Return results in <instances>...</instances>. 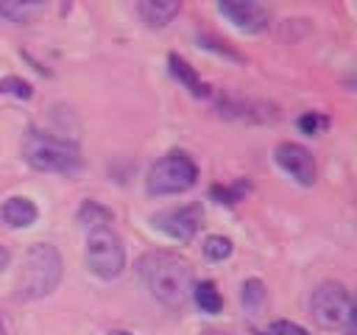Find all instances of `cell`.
<instances>
[{
	"label": "cell",
	"mask_w": 357,
	"mask_h": 335,
	"mask_svg": "<svg viewBox=\"0 0 357 335\" xmlns=\"http://www.w3.org/2000/svg\"><path fill=\"white\" fill-rule=\"evenodd\" d=\"M137 274L145 290L167 310H181L192 293V268L170 251H145L137 260Z\"/></svg>",
	"instance_id": "obj_1"
},
{
	"label": "cell",
	"mask_w": 357,
	"mask_h": 335,
	"mask_svg": "<svg viewBox=\"0 0 357 335\" xmlns=\"http://www.w3.org/2000/svg\"><path fill=\"white\" fill-rule=\"evenodd\" d=\"M61 254L56 246L50 243H33L25 257H22V268L17 274V299L22 302H36L50 296L59 282H61Z\"/></svg>",
	"instance_id": "obj_2"
},
{
	"label": "cell",
	"mask_w": 357,
	"mask_h": 335,
	"mask_svg": "<svg viewBox=\"0 0 357 335\" xmlns=\"http://www.w3.org/2000/svg\"><path fill=\"white\" fill-rule=\"evenodd\" d=\"M22 159L39 173H73L81 165V151L61 137L28 131L22 140Z\"/></svg>",
	"instance_id": "obj_3"
},
{
	"label": "cell",
	"mask_w": 357,
	"mask_h": 335,
	"mask_svg": "<svg viewBox=\"0 0 357 335\" xmlns=\"http://www.w3.org/2000/svg\"><path fill=\"white\" fill-rule=\"evenodd\" d=\"M198 181V165L184 151H170L162 159H156L148 170L145 187L151 195H178L195 187Z\"/></svg>",
	"instance_id": "obj_4"
},
{
	"label": "cell",
	"mask_w": 357,
	"mask_h": 335,
	"mask_svg": "<svg viewBox=\"0 0 357 335\" xmlns=\"http://www.w3.org/2000/svg\"><path fill=\"white\" fill-rule=\"evenodd\" d=\"M86 271L103 282H112L126 268V246L120 234L112 226L86 232V248H84Z\"/></svg>",
	"instance_id": "obj_5"
},
{
	"label": "cell",
	"mask_w": 357,
	"mask_h": 335,
	"mask_svg": "<svg viewBox=\"0 0 357 335\" xmlns=\"http://www.w3.org/2000/svg\"><path fill=\"white\" fill-rule=\"evenodd\" d=\"M310 315L324 329L351 327V318H354L351 293L340 282H321L310 296Z\"/></svg>",
	"instance_id": "obj_6"
},
{
	"label": "cell",
	"mask_w": 357,
	"mask_h": 335,
	"mask_svg": "<svg viewBox=\"0 0 357 335\" xmlns=\"http://www.w3.org/2000/svg\"><path fill=\"white\" fill-rule=\"evenodd\" d=\"M201 207L198 204H187V207H170V209H159L151 215V226L156 232H162L165 237L170 240H178V243H187L195 237L198 226H201Z\"/></svg>",
	"instance_id": "obj_7"
},
{
	"label": "cell",
	"mask_w": 357,
	"mask_h": 335,
	"mask_svg": "<svg viewBox=\"0 0 357 335\" xmlns=\"http://www.w3.org/2000/svg\"><path fill=\"white\" fill-rule=\"evenodd\" d=\"M273 159H276V165H279L293 181H298L301 187H312V184H315L318 168H315L312 154H310L304 145H298V142H279L276 151H273Z\"/></svg>",
	"instance_id": "obj_8"
},
{
	"label": "cell",
	"mask_w": 357,
	"mask_h": 335,
	"mask_svg": "<svg viewBox=\"0 0 357 335\" xmlns=\"http://www.w3.org/2000/svg\"><path fill=\"white\" fill-rule=\"evenodd\" d=\"M218 14L226 17L229 25L243 34H262L271 25L268 8L259 3H251V0H223V3H218Z\"/></svg>",
	"instance_id": "obj_9"
},
{
	"label": "cell",
	"mask_w": 357,
	"mask_h": 335,
	"mask_svg": "<svg viewBox=\"0 0 357 335\" xmlns=\"http://www.w3.org/2000/svg\"><path fill=\"white\" fill-rule=\"evenodd\" d=\"M137 14L142 17L148 28H165L178 14V3L176 0H139Z\"/></svg>",
	"instance_id": "obj_10"
},
{
	"label": "cell",
	"mask_w": 357,
	"mask_h": 335,
	"mask_svg": "<svg viewBox=\"0 0 357 335\" xmlns=\"http://www.w3.org/2000/svg\"><path fill=\"white\" fill-rule=\"evenodd\" d=\"M0 215H3V221H6L11 229H25V226H31V223L36 221L39 209H36V204H33L31 198L14 195V198H8V201L3 204Z\"/></svg>",
	"instance_id": "obj_11"
},
{
	"label": "cell",
	"mask_w": 357,
	"mask_h": 335,
	"mask_svg": "<svg viewBox=\"0 0 357 335\" xmlns=\"http://www.w3.org/2000/svg\"><path fill=\"white\" fill-rule=\"evenodd\" d=\"M75 218H78L81 226H86V232H92V229H103V226L112 223V212H109L106 207H100L98 201H84Z\"/></svg>",
	"instance_id": "obj_12"
},
{
	"label": "cell",
	"mask_w": 357,
	"mask_h": 335,
	"mask_svg": "<svg viewBox=\"0 0 357 335\" xmlns=\"http://www.w3.org/2000/svg\"><path fill=\"white\" fill-rule=\"evenodd\" d=\"M167 61H170V73H173V75H176V78H178V81H181V84H184V87H187V89H190L195 98L206 95V87L201 84V78L195 75V70H192V67H190L184 59H178V56L173 53Z\"/></svg>",
	"instance_id": "obj_13"
},
{
	"label": "cell",
	"mask_w": 357,
	"mask_h": 335,
	"mask_svg": "<svg viewBox=\"0 0 357 335\" xmlns=\"http://www.w3.org/2000/svg\"><path fill=\"white\" fill-rule=\"evenodd\" d=\"M192 299H195L198 310L206 313V315H218L220 307H223V299H220V293L215 290L212 282H198V285H192Z\"/></svg>",
	"instance_id": "obj_14"
},
{
	"label": "cell",
	"mask_w": 357,
	"mask_h": 335,
	"mask_svg": "<svg viewBox=\"0 0 357 335\" xmlns=\"http://www.w3.org/2000/svg\"><path fill=\"white\" fill-rule=\"evenodd\" d=\"M42 11H45V3H20V0L0 3V17H6L11 22H31Z\"/></svg>",
	"instance_id": "obj_15"
},
{
	"label": "cell",
	"mask_w": 357,
	"mask_h": 335,
	"mask_svg": "<svg viewBox=\"0 0 357 335\" xmlns=\"http://www.w3.org/2000/svg\"><path fill=\"white\" fill-rule=\"evenodd\" d=\"M204 257L206 260H212V262H223V260H229L231 257V240L229 237H223V234H209L206 240H204Z\"/></svg>",
	"instance_id": "obj_16"
},
{
	"label": "cell",
	"mask_w": 357,
	"mask_h": 335,
	"mask_svg": "<svg viewBox=\"0 0 357 335\" xmlns=\"http://www.w3.org/2000/svg\"><path fill=\"white\" fill-rule=\"evenodd\" d=\"M240 299H243V304H245L248 313H259L262 304H265V285L259 279H245Z\"/></svg>",
	"instance_id": "obj_17"
},
{
	"label": "cell",
	"mask_w": 357,
	"mask_h": 335,
	"mask_svg": "<svg viewBox=\"0 0 357 335\" xmlns=\"http://www.w3.org/2000/svg\"><path fill=\"white\" fill-rule=\"evenodd\" d=\"M0 95H14V98H31V84L17 78V75H6L0 78Z\"/></svg>",
	"instance_id": "obj_18"
},
{
	"label": "cell",
	"mask_w": 357,
	"mask_h": 335,
	"mask_svg": "<svg viewBox=\"0 0 357 335\" xmlns=\"http://www.w3.org/2000/svg\"><path fill=\"white\" fill-rule=\"evenodd\" d=\"M326 126H329V120H326L324 114H318V112H307V114L298 117V128H301L304 134H318V131H324Z\"/></svg>",
	"instance_id": "obj_19"
},
{
	"label": "cell",
	"mask_w": 357,
	"mask_h": 335,
	"mask_svg": "<svg viewBox=\"0 0 357 335\" xmlns=\"http://www.w3.org/2000/svg\"><path fill=\"white\" fill-rule=\"evenodd\" d=\"M273 332H282V335H310L307 329H301L298 324H290V321H276Z\"/></svg>",
	"instance_id": "obj_20"
},
{
	"label": "cell",
	"mask_w": 357,
	"mask_h": 335,
	"mask_svg": "<svg viewBox=\"0 0 357 335\" xmlns=\"http://www.w3.org/2000/svg\"><path fill=\"white\" fill-rule=\"evenodd\" d=\"M8 262H11V251L6 246H0V274L8 268Z\"/></svg>",
	"instance_id": "obj_21"
},
{
	"label": "cell",
	"mask_w": 357,
	"mask_h": 335,
	"mask_svg": "<svg viewBox=\"0 0 357 335\" xmlns=\"http://www.w3.org/2000/svg\"><path fill=\"white\" fill-rule=\"evenodd\" d=\"M112 335H126V332H112Z\"/></svg>",
	"instance_id": "obj_22"
},
{
	"label": "cell",
	"mask_w": 357,
	"mask_h": 335,
	"mask_svg": "<svg viewBox=\"0 0 357 335\" xmlns=\"http://www.w3.org/2000/svg\"><path fill=\"white\" fill-rule=\"evenodd\" d=\"M0 335H3V324H0Z\"/></svg>",
	"instance_id": "obj_23"
}]
</instances>
